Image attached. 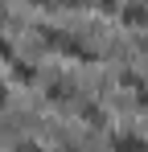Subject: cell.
I'll list each match as a JSON object with an SVG mask.
<instances>
[{
  "label": "cell",
  "instance_id": "cell-4",
  "mask_svg": "<svg viewBox=\"0 0 148 152\" xmlns=\"http://www.w3.org/2000/svg\"><path fill=\"white\" fill-rule=\"evenodd\" d=\"M66 95H70L66 82H53V86H49V99H53V103H66Z\"/></svg>",
  "mask_w": 148,
  "mask_h": 152
},
{
  "label": "cell",
  "instance_id": "cell-7",
  "mask_svg": "<svg viewBox=\"0 0 148 152\" xmlns=\"http://www.w3.org/2000/svg\"><path fill=\"white\" fill-rule=\"evenodd\" d=\"M4 103H8V82L0 78V107H4Z\"/></svg>",
  "mask_w": 148,
  "mask_h": 152
},
{
  "label": "cell",
  "instance_id": "cell-6",
  "mask_svg": "<svg viewBox=\"0 0 148 152\" xmlns=\"http://www.w3.org/2000/svg\"><path fill=\"white\" fill-rule=\"evenodd\" d=\"M136 107H148V86H136Z\"/></svg>",
  "mask_w": 148,
  "mask_h": 152
},
{
  "label": "cell",
  "instance_id": "cell-1",
  "mask_svg": "<svg viewBox=\"0 0 148 152\" xmlns=\"http://www.w3.org/2000/svg\"><path fill=\"white\" fill-rule=\"evenodd\" d=\"M119 21L132 29H148V4L144 0H127V4H119Z\"/></svg>",
  "mask_w": 148,
  "mask_h": 152
},
{
  "label": "cell",
  "instance_id": "cell-3",
  "mask_svg": "<svg viewBox=\"0 0 148 152\" xmlns=\"http://www.w3.org/2000/svg\"><path fill=\"white\" fill-rule=\"evenodd\" d=\"M8 66H12V78H17V82H33V78H37V66H33L29 58H12Z\"/></svg>",
  "mask_w": 148,
  "mask_h": 152
},
{
  "label": "cell",
  "instance_id": "cell-5",
  "mask_svg": "<svg viewBox=\"0 0 148 152\" xmlns=\"http://www.w3.org/2000/svg\"><path fill=\"white\" fill-rule=\"evenodd\" d=\"M0 58H4V62H12V58H17V53H12V41H8L4 33H0Z\"/></svg>",
  "mask_w": 148,
  "mask_h": 152
},
{
  "label": "cell",
  "instance_id": "cell-8",
  "mask_svg": "<svg viewBox=\"0 0 148 152\" xmlns=\"http://www.w3.org/2000/svg\"><path fill=\"white\" fill-rule=\"evenodd\" d=\"M17 152H37V144H17Z\"/></svg>",
  "mask_w": 148,
  "mask_h": 152
},
{
  "label": "cell",
  "instance_id": "cell-2",
  "mask_svg": "<svg viewBox=\"0 0 148 152\" xmlns=\"http://www.w3.org/2000/svg\"><path fill=\"white\" fill-rule=\"evenodd\" d=\"M111 152H148V140L140 132H115L111 136Z\"/></svg>",
  "mask_w": 148,
  "mask_h": 152
},
{
  "label": "cell",
  "instance_id": "cell-9",
  "mask_svg": "<svg viewBox=\"0 0 148 152\" xmlns=\"http://www.w3.org/2000/svg\"><path fill=\"white\" fill-rule=\"evenodd\" d=\"M58 152H74V148H58Z\"/></svg>",
  "mask_w": 148,
  "mask_h": 152
}]
</instances>
